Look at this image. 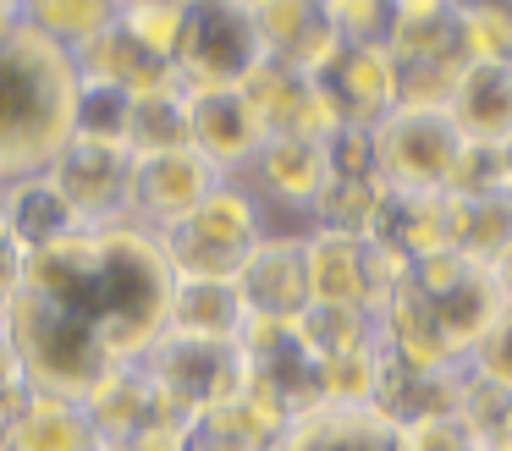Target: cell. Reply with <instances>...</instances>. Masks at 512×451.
Instances as JSON below:
<instances>
[{
    "label": "cell",
    "instance_id": "cell-1",
    "mask_svg": "<svg viewBox=\"0 0 512 451\" xmlns=\"http://www.w3.org/2000/svg\"><path fill=\"white\" fill-rule=\"evenodd\" d=\"M171 286L177 270L155 231L111 220V226H78L72 237L28 253L17 292L67 319L83 341L105 352V363H138L166 336Z\"/></svg>",
    "mask_w": 512,
    "mask_h": 451
},
{
    "label": "cell",
    "instance_id": "cell-2",
    "mask_svg": "<svg viewBox=\"0 0 512 451\" xmlns=\"http://www.w3.org/2000/svg\"><path fill=\"white\" fill-rule=\"evenodd\" d=\"M72 110V50L34 28L0 33V187L50 171V160L72 143Z\"/></svg>",
    "mask_w": 512,
    "mask_h": 451
},
{
    "label": "cell",
    "instance_id": "cell-3",
    "mask_svg": "<svg viewBox=\"0 0 512 451\" xmlns=\"http://www.w3.org/2000/svg\"><path fill=\"white\" fill-rule=\"evenodd\" d=\"M138 369H144V380L155 385L160 407H166L177 424L221 413V407H232L237 396L248 391L243 341H204V336L166 330V336L138 358Z\"/></svg>",
    "mask_w": 512,
    "mask_h": 451
},
{
    "label": "cell",
    "instance_id": "cell-4",
    "mask_svg": "<svg viewBox=\"0 0 512 451\" xmlns=\"http://www.w3.org/2000/svg\"><path fill=\"white\" fill-rule=\"evenodd\" d=\"M259 242H265V209L237 182H221L193 215H182L177 226L160 231L171 270L204 275V281H237Z\"/></svg>",
    "mask_w": 512,
    "mask_h": 451
},
{
    "label": "cell",
    "instance_id": "cell-5",
    "mask_svg": "<svg viewBox=\"0 0 512 451\" xmlns=\"http://www.w3.org/2000/svg\"><path fill=\"white\" fill-rule=\"evenodd\" d=\"M369 143H375V182L397 187L408 198L441 193L468 154L452 116L446 110H424V105H391L369 127Z\"/></svg>",
    "mask_w": 512,
    "mask_h": 451
},
{
    "label": "cell",
    "instance_id": "cell-6",
    "mask_svg": "<svg viewBox=\"0 0 512 451\" xmlns=\"http://www.w3.org/2000/svg\"><path fill=\"white\" fill-rule=\"evenodd\" d=\"M259 61L265 44L243 0H182L177 44H171L182 88H243Z\"/></svg>",
    "mask_w": 512,
    "mask_h": 451
},
{
    "label": "cell",
    "instance_id": "cell-7",
    "mask_svg": "<svg viewBox=\"0 0 512 451\" xmlns=\"http://www.w3.org/2000/svg\"><path fill=\"white\" fill-rule=\"evenodd\" d=\"M226 176L204 160L193 143L182 149H160V154H133V182H127V220L149 226L160 237L166 226H177L182 215L204 204Z\"/></svg>",
    "mask_w": 512,
    "mask_h": 451
},
{
    "label": "cell",
    "instance_id": "cell-8",
    "mask_svg": "<svg viewBox=\"0 0 512 451\" xmlns=\"http://www.w3.org/2000/svg\"><path fill=\"white\" fill-rule=\"evenodd\" d=\"M50 182L72 204L83 226H111L127 220V182H133V149L127 143H100V138H72L50 160Z\"/></svg>",
    "mask_w": 512,
    "mask_h": 451
},
{
    "label": "cell",
    "instance_id": "cell-9",
    "mask_svg": "<svg viewBox=\"0 0 512 451\" xmlns=\"http://www.w3.org/2000/svg\"><path fill=\"white\" fill-rule=\"evenodd\" d=\"M188 143L232 182L265 143V121L243 88H188Z\"/></svg>",
    "mask_w": 512,
    "mask_h": 451
},
{
    "label": "cell",
    "instance_id": "cell-10",
    "mask_svg": "<svg viewBox=\"0 0 512 451\" xmlns=\"http://www.w3.org/2000/svg\"><path fill=\"white\" fill-rule=\"evenodd\" d=\"M446 116L463 143H507L512 138V55H474L446 94Z\"/></svg>",
    "mask_w": 512,
    "mask_h": 451
},
{
    "label": "cell",
    "instance_id": "cell-11",
    "mask_svg": "<svg viewBox=\"0 0 512 451\" xmlns=\"http://www.w3.org/2000/svg\"><path fill=\"white\" fill-rule=\"evenodd\" d=\"M303 242L309 237H265L254 248V259L237 275V292H243L248 314L254 319H298L309 308V259H303Z\"/></svg>",
    "mask_w": 512,
    "mask_h": 451
},
{
    "label": "cell",
    "instance_id": "cell-12",
    "mask_svg": "<svg viewBox=\"0 0 512 451\" xmlns=\"http://www.w3.org/2000/svg\"><path fill=\"white\" fill-rule=\"evenodd\" d=\"M270 451H397V429L358 402H320L298 413Z\"/></svg>",
    "mask_w": 512,
    "mask_h": 451
},
{
    "label": "cell",
    "instance_id": "cell-13",
    "mask_svg": "<svg viewBox=\"0 0 512 451\" xmlns=\"http://www.w3.org/2000/svg\"><path fill=\"white\" fill-rule=\"evenodd\" d=\"M6 451H100V435H94V418L78 396L34 391L23 413L12 418V446Z\"/></svg>",
    "mask_w": 512,
    "mask_h": 451
},
{
    "label": "cell",
    "instance_id": "cell-14",
    "mask_svg": "<svg viewBox=\"0 0 512 451\" xmlns=\"http://www.w3.org/2000/svg\"><path fill=\"white\" fill-rule=\"evenodd\" d=\"M248 325V303L237 292V281H204V275H177L171 286V314L166 330L204 341H237Z\"/></svg>",
    "mask_w": 512,
    "mask_h": 451
},
{
    "label": "cell",
    "instance_id": "cell-15",
    "mask_svg": "<svg viewBox=\"0 0 512 451\" xmlns=\"http://www.w3.org/2000/svg\"><path fill=\"white\" fill-rule=\"evenodd\" d=\"M6 220H12V242H17L23 259H28V253H39V248H50V242H61V237H72V231L83 226L50 176L6 182Z\"/></svg>",
    "mask_w": 512,
    "mask_h": 451
},
{
    "label": "cell",
    "instance_id": "cell-16",
    "mask_svg": "<svg viewBox=\"0 0 512 451\" xmlns=\"http://www.w3.org/2000/svg\"><path fill=\"white\" fill-rule=\"evenodd\" d=\"M116 0H23V17L34 33H45V39H56L61 50H78L83 39H94V33H105L116 22Z\"/></svg>",
    "mask_w": 512,
    "mask_h": 451
},
{
    "label": "cell",
    "instance_id": "cell-17",
    "mask_svg": "<svg viewBox=\"0 0 512 451\" xmlns=\"http://www.w3.org/2000/svg\"><path fill=\"white\" fill-rule=\"evenodd\" d=\"M468 374H479V380L512 391V297H501L496 319H490L485 336L474 341V352H468Z\"/></svg>",
    "mask_w": 512,
    "mask_h": 451
},
{
    "label": "cell",
    "instance_id": "cell-18",
    "mask_svg": "<svg viewBox=\"0 0 512 451\" xmlns=\"http://www.w3.org/2000/svg\"><path fill=\"white\" fill-rule=\"evenodd\" d=\"M17 28H28L23 0H0V33H17Z\"/></svg>",
    "mask_w": 512,
    "mask_h": 451
},
{
    "label": "cell",
    "instance_id": "cell-19",
    "mask_svg": "<svg viewBox=\"0 0 512 451\" xmlns=\"http://www.w3.org/2000/svg\"><path fill=\"white\" fill-rule=\"evenodd\" d=\"M496 149H501V187H512V138L496 143Z\"/></svg>",
    "mask_w": 512,
    "mask_h": 451
}]
</instances>
